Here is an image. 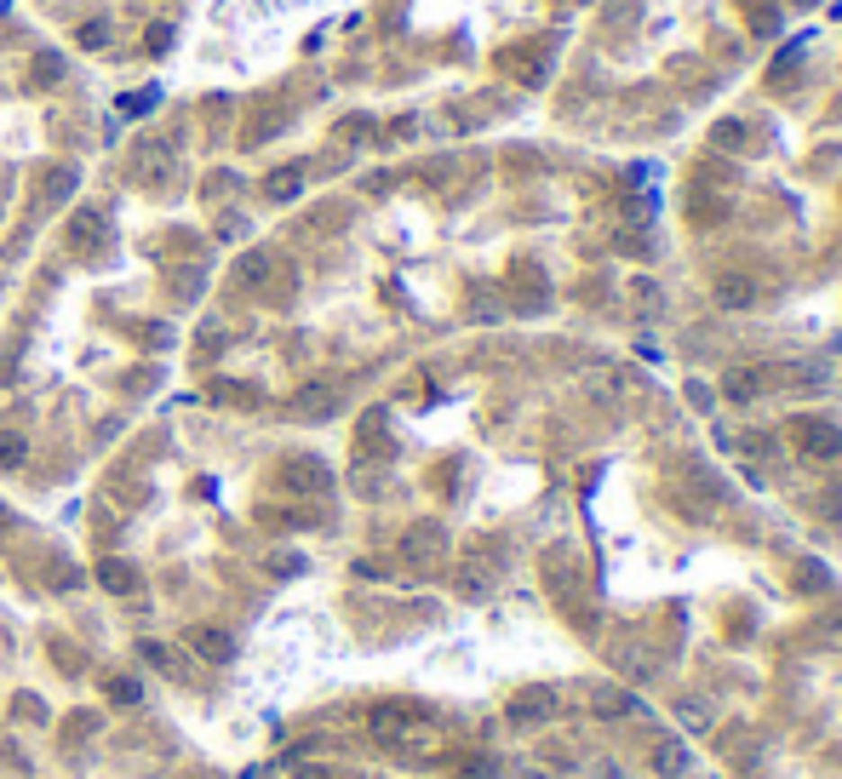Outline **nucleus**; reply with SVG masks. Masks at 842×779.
Here are the masks:
<instances>
[{
	"label": "nucleus",
	"instance_id": "nucleus-1",
	"mask_svg": "<svg viewBox=\"0 0 842 779\" xmlns=\"http://www.w3.org/2000/svg\"><path fill=\"white\" fill-rule=\"evenodd\" d=\"M372 739H379L384 751H396V757H418V751L435 745V728L413 705H379L372 711Z\"/></svg>",
	"mask_w": 842,
	"mask_h": 779
},
{
	"label": "nucleus",
	"instance_id": "nucleus-2",
	"mask_svg": "<svg viewBox=\"0 0 842 779\" xmlns=\"http://www.w3.org/2000/svg\"><path fill=\"white\" fill-rule=\"evenodd\" d=\"M791 442H797V453L814 459V464H837L842 459V430L831 425V418H797V425H791Z\"/></svg>",
	"mask_w": 842,
	"mask_h": 779
},
{
	"label": "nucleus",
	"instance_id": "nucleus-3",
	"mask_svg": "<svg viewBox=\"0 0 842 779\" xmlns=\"http://www.w3.org/2000/svg\"><path fill=\"white\" fill-rule=\"evenodd\" d=\"M275 481H281V493H327L333 488V470L321 459H287Z\"/></svg>",
	"mask_w": 842,
	"mask_h": 779
},
{
	"label": "nucleus",
	"instance_id": "nucleus-4",
	"mask_svg": "<svg viewBox=\"0 0 842 779\" xmlns=\"http://www.w3.org/2000/svg\"><path fill=\"white\" fill-rule=\"evenodd\" d=\"M711 304L728 309V316H739V309L757 304V282H751V275H739V270H722V275L711 282Z\"/></svg>",
	"mask_w": 842,
	"mask_h": 779
},
{
	"label": "nucleus",
	"instance_id": "nucleus-5",
	"mask_svg": "<svg viewBox=\"0 0 842 779\" xmlns=\"http://www.w3.org/2000/svg\"><path fill=\"white\" fill-rule=\"evenodd\" d=\"M556 711V694L551 688H527L510 699V722H544V716Z\"/></svg>",
	"mask_w": 842,
	"mask_h": 779
},
{
	"label": "nucleus",
	"instance_id": "nucleus-6",
	"mask_svg": "<svg viewBox=\"0 0 842 779\" xmlns=\"http://www.w3.org/2000/svg\"><path fill=\"white\" fill-rule=\"evenodd\" d=\"M762 390H768V372H762V367H734L722 379V396L728 401H757Z\"/></svg>",
	"mask_w": 842,
	"mask_h": 779
},
{
	"label": "nucleus",
	"instance_id": "nucleus-7",
	"mask_svg": "<svg viewBox=\"0 0 842 779\" xmlns=\"http://www.w3.org/2000/svg\"><path fill=\"white\" fill-rule=\"evenodd\" d=\"M190 648L201 653V659H212V665H218V659H229V653H236V642H229L224 631H212V625H201V631H190Z\"/></svg>",
	"mask_w": 842,
	"mask_h": 779
},
{
	"label": "nucleus",
	"instance_id": "nucleus-8",
	"mask_svg": "<svg viewBox=\"0 0 842 779\" xmlns=\"http://www.w3.org/2000/svg\"><path fill=\"white\" fill-rule=\"evenodd\" d=\"M682 768H688V751H682V745H659V751H653V774L659 779H676Z\"/></svg>",
	"mask_w": 842,
	"mask_h": 779
},
{
	"label": "nucleus",
	"instance_id": "nucleus-9",
	"mask_svg": "<svg viewBox=\"0 0 842 779\" xmlns=\"http://www.w3.org/2000/svg\"><path fill=\"white\" fill-rule=\"evenodd\" d=\"M711 144L728 149V155H739V149H745V121H716V127H711Z\"/></svg>",
	"mask_w": 842,
	"mask_h": 779
},
{
	"label": "nucleus",
	"instance_id": "nucleus-10",
	"mask_svg": "<svg viewBox=\"0 0 842 779\" xmlns=\"http://www.w3.org/2000/svg\"><path fill=\"white\" fill-rule=\"evenodd\" d=\"M98 579H103L109 590H132V585H138V573H132L127 562H103V568H98Z\"/></svg>",
	"mask_w": 842,
	"mask_h": 779
},
{
	"label": "nucleus",
	"instance_id": "nucleus-11",
	"mask_svg": "<svg viewBox=\"0 0 842 779\" xmlns=\"http://www.w3.org/2000/svg\"><path fill=\"white\" fill-rule=\"evenodd\" d=\"M299 413H333V390H321V384H309L304 396H299Z\"/></svg>",
	"mask_w": 842,
	"mask_h": 779
},
{
	"label": "nucleus",
	"instance_id": "nucleus-12",
	"mask_svg": "<svg viewBox=\"0 0 842 779\" xmlns=\"http://www.w3.org/2000/svg\"><path fill=\"white\" fill-rule=\"evenodd\" d=\"M435 544H442V533H435V527H413V539H408V551L413 556H430Z\"/></svg>",
	"mask_w": 842,
	"mask_h": 779
},
{
	"label": "nucleus",
	"instance_id": "nucleus-13",
	"mask_svg": "<svg viewBox=\"0 0 842 779\" xmlns=\"http://www.w3.org/2000/svg\"><path fill=\"white\" fill-rule=\"evenodd\" d=\"M270 195H275V201L299 195V173H275V178H270Z\"/></svg>",
	"mask_w": 842,
	"mask_h": 779
},
{
	"label": "nucleus",
	"instance_id": "nucleus-14",
	"mask_svg": "<svg viewBox=\"0 0 842 779\" xmlns=\"http://www.w3.org/2000/svg\"><path fill=\"white\" fill-rule=\"evenodd\" d=\"M0 464H23V435H0Z\"/></svg>",
	"mask_w": 842,
	"mask_h": 779
},
{
	"label": "nucleus",
	"instance_id": "nucleus-15",
	"mask_svg": "<svg viewBox=\"0 0 842 779\" xmlns=\"http://www.w3.org/2000/svg\"><path fill=\"white\" fill-rule=\"evenodd\" d=\"M682 722H688V728H705V711H699L694 699H682Z\"/></svg>",
	"mask_w": 842,
	"mask_h": 779
},
{
	"label": "nucleus",
	"instance_id": "nucleus-16",
	"mask_svg": "<svg viewBox=\"0 0 842 779\" xmlns=\"http://www.w3.org/2000/svg\"><path fill=\"white\" fill-rule=\"evenodd\" d=\"M103 40H109L103 23H86V29H81V46H103Z\"/></svg>",
	"mask_w": 842,
	"mask_h": 779
},
{
	"label": "nucleus",
	"instance_id": "nucleus-17",
	"mask_svg": "<svg viewBox=\"0 0 842 779\" xmlns=\"http://www.w3.org/2000/svg\"><path fill=\"white\" fill-rule=\"evenodd\" d=\"M299 779H345V774H333V768H327V774L321 768H299Z\"/></svg>",
	"mask_w": 842,
	"mask_h": 779
}]
</instances>
